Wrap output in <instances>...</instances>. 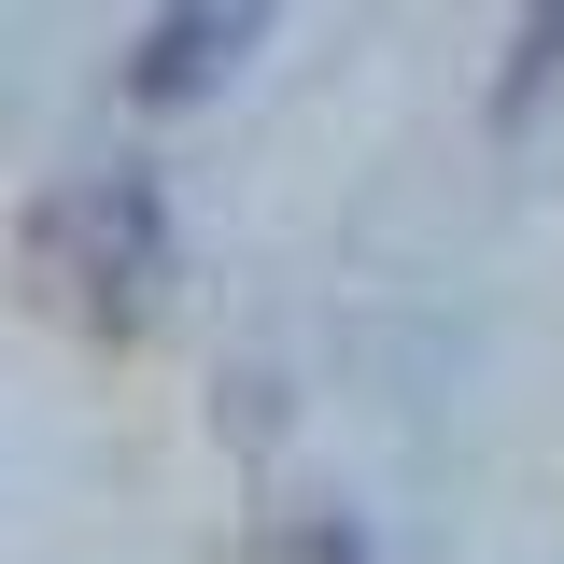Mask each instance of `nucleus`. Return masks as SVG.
I'll use <instances>...</instances> for the list:
<instances>
[{
  "mask_svg": "<svg viewBox=\"0 0 564 564\" xmlns=\"http://www.w3.org/2000/svg\"><path fill=\"white\" fill-rule=\"evenodd\" d=\"M57 254H70V282L128 325L141 296L170 282V212H155V184H141V170H99V184L57 212Z\"/></svg>",
  "mask_w": 564,
  "mask_h": 564,
  "instance_id": "f257e3e1",
  "label": "nucleus"
},
{
  "mask_svg": "<svg viewBox=\"0 0 564 564\" xmlns=\"http://www.w3.org/2000/svg\"><path fill=\"white\" fill-rule=\"evenodd\" d=\"M269 43V0H155V29H141V57H128V85L170 113V99H212L226 70Z\"/></svg>",
  "mask_w": 564,
  "mask_h": 564,
  "instance_id": "f03ea898",
  "label": "nucleus"
},
{
  "mask_svg": "<svg viewBox=\"0 0 564 564\" xmlns=\"http://www.w3.org/2000/svg\"><path fill=\"white\" fill-rule=\"evenodd\" d=\"M551 85H564V0H522V29H508V70H494V128L551 113Z\"/></svg>",
  "mask_w": 564,
  "mask_h": 564,
  "instance_id": "7ed1b4c3",
  "label": "nucleus"
}]
</instances>
